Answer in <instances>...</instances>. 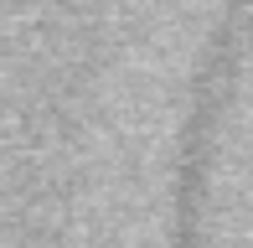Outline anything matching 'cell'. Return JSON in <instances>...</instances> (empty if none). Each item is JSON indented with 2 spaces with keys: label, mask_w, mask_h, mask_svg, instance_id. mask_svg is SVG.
<instances>
[{
  "label": "cell",
  "mask_w": 253,
  "mask_h": 248,
  "mask_svg": "<svg viewBox=\"0 0 253 248\" xmlns=\"http://www.w3.org/2000/svg\"><path fill=\"white\" fill-rule=\"evenodd\" d=\"M253 0H227V16L217 26L207 67L197 78V98L186 114V140H181V186H176V248H202V176H207V140H212V119L227 98V78L238 62V31Z\"/></svg>",
  "instance_id": "obj_1"
}]
</instances>
